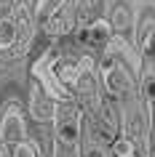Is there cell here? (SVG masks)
<instances>
[{
  "label": "cell",
  "mask_w": 155,
  "mask_h": 157,
  "mask_svg": "<svg viewBox=\"0 0 155 157\" xmlns=\"http://www.w3.org/2000/svg\"><path fill=\"white\" fill-rule=\"evenodd\" d=\"M0 139L6 141V144H24L27 139V131H24V120L19 112H8V115L3 117V125H0Z\"/></svg>",
  "instance_id": "2"
},
{
  "label": "cell",
  "mask_w": 155,
  "mask_h": 157,
  "mask_svg": "<svg viewBox=\"0 0 155 157\" xmlns=\"http://www.w3.org/2000/svg\"><path fill=\"white\" fill-rule=\"evenodd\" d=\"M104 83H107V91L112 93V96H123V93L131 91V77L115 61L104 67Z\"/></svg>",
  "instance_id": "4"
},
{
  "label": "cell",
  "mask_w": 155,
  "mask_h": 157,
  "mask_svg": "<svg viewBox=\"0 0 155 157\" xmlns=\"http://www.w3.org/2000/svg\"><path fill=\"white\" fill-rule=\"evenodd\" d=\"M16 43V21L14 19H0V51L11 48Z\"/></svg>",
  "instance_id": "8"
},
{
  "label": "cell",
  "mask_w": 155,
  "mask_h": 157,
  "mask_svg": "<svg viewBox=\"0 0 155 157\" xmlns=\"http://www.w3.org/2000/svg\"><path fill=\"white\" fill-rule=\"evenodd\" d=\"M128 157H134V155H128Z\"/></svg>",
  "instance_id": "13"
},
{
  "label": "cell",
  "mask_w": 155,
  "mask_h": 157,
  "mask_svg": "<svg viewBox=\"0 0 155 157\" xmlns=\"http://www.w3.org/2000/svg\"><path fill=\"white\" fill-rule=\"evenodd\" d=\"M30 112H32V117H35V120H40V123H46V120H54V115H56L54 99H48V96H46V91H43L40 85H35V88H32Z\"/></svg>",
  "instance_id": "3"
},
{
  "label": "cell",
  "mask_w": 155,
  "mask_h": 157,
  "mask_svg": "<svg viewBox=\"0 0 155 157\" xmlns=\"http://www.w3.org/2000/svg\"><path fill=\"white\" fill-rule=\"evenodd\" d=\"M59 80L64 88H78L80 83V72H78V67H64L62 72H59Z\"/></svg>",
  "instance_id": "9"
},
{
  "label": "cell",
  "mask_w": 155,
  "mask_h": 157,
  "mask_svg": "<svg viewBox=\"0 0 155 157\" xmlns=\"http://www.w3.org/2000/svg\"><path fill=\"white\" fill-rule=\"evenodd\" d=\"M83 35H86L83 40H88L91 45H104V43L112 37V27H110L107 19H96V21H91V27Z\"/></svg>",
  "instance_id": "5"
},
{
  "label": "cell",
  "mask_w": 155,
  "mask_h": 157,
  "mask_svg": "<svg viewBox=\"0 0 155 157\" xmlns=\"http://www.w3.org/2000/svg\"><path fill=\"white\" fill-rule=\"evenodd\" d=\"M145 96L150 101H155V72H150L145 77Z\"/></svg>",
  "instance_id": "11"
},
{
  "label": "cell",
  "mask_w": 155,
  "mask_h": 157,
  "mask_svg": "<svg viewBox=\"0 0 155 157\" xmlns=\"http://www.w3.org/2000/svg\"><path fill=\"white\" fill-rule=\"evenodd\" d=\"M145 53H147V56H153V53H155V29H153L150 35H147V43H145Z\"/></svg>",
  "instance_id": "12"
},
{
  "label": "cell",
  "mask_w": 155,
  "mask_h": 157,
  "mask_svg": "<svg viewBox=\"0 0 155 157\" xmlns=\"http://www.w3.org/2000/svg\"><path fill=\"white\" fill-rule=\"evenodd\" d=\"M56 136H59V141H64V144H75V141L80 139V120L75 115L56 120Z\"/></svg>",
  "instance_id": "6"
},
{
  "label": "cell",
  "mask_w": 155,
  "mask_h": 157,
  "mask_svg": "<svg viewBox=\"0 0 155 157\" xmlns=\"http://www.w3.org/2000/svg\"><path fill=\"white\" fill-rule=\"evenodd\" d=\"M56 59H59V51H56V48L46 51V53H43V56L32 64V75L40 80V85H43V91H46L48 99L64 101V99H67V88L62 85L59 75H54V64H56Z\"/></svg>",
  "instance_id": "1"
},
{
  "label": "cell",
  "mask_w": 155,
  "mask_h": 157,
  "mask_svg": "<svg viewBox=\"0 0 155 157\" xmlns=\"http://www.w3.org/2000/svg\"><path fill=\"white\" fill-rule=\"evenodd\" d=\"M112 152H115V157H128V155H134V144L128 139H118L112 144Z\"/></svg>",
  "instance_id": "10"
},
{
  "label": "cell",
  "mask_w": 155,
  "mask_h": 157,
  "mask_svg": "<svg viewBox=\"0 0 155 157\" xmlns=\"http://www.w3.org/2000/svg\"><path fill=\"white\" fill-rule=\"evenodd\" d=\"M64 6V0H38V6H35V13H38V21L43 27H48L54 19H56L59 8Z\"/></svg>",
  "instance_id": "7"
}]
</instances>
